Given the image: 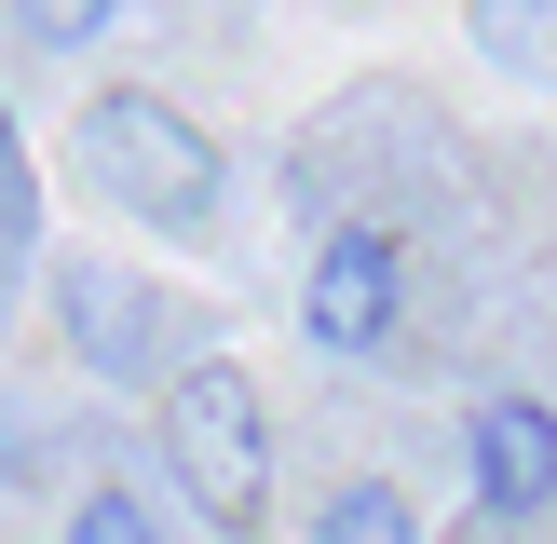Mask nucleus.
Wrapping results in <instances>:
<instances>
[{"mask_svg":"<svg viewBox=\"0 0 557 544\" xmlns=\"http://www.w3.org/2000/svg\"><path fill=\"white\" fill-rule=\"evenodd\" d=\"M69 163H82V190H96V205L136 218V232L205 245L218 218H232V150H218V136L190 123L163 82H96V96H82V123H69Z\"/></svg>","mask_w":557,"mask_h":544,"instance_id":"obj_1","label":"nucleus"},{"mask_svg":"<svg viewBox=\"0 0 557 544\" xmlns=\"http://www.w3.org/2000/svg\"><path fill=\"white\" fill-rule=\"evenodd\" d=\"M150 435H163V477H177V504L205 517L218 544H245V531L272 517V408H259V381H245L232 354H190V368L163 381Z\"/></svg>","mask_w":557,"mask_h":544,"instance_id":"obj_2","label":"nucleus"},{"mask_svg":"<svg viewBox=\"0 0 557 544\" xmlns=\"http://www.w3.org/2000/svg\"><path fill=\"white\" fill-rule=\"evenodd\" d=\"M299 341L341 354V368H368V354L408 341V245L381 232V218L313 232V259H299Z\"/></svg>","mask_w":557,"mask_h":544,"instance_id":"obj_3","label":"nucleus"},{"mask_svg":"<svg viewBox=\"0 0 557 544\" xmlns=\"http://www.w3.org/2000/svg\"><path fill=\"white\" fill-rule=\"evenodd\" d=\"M177 313H190V299H163L150 272L54 259V326H69V354H82L96 381H150V395H163V381L190 368V326H177Z\"/></svg>","mask_w":557,"mask_h":544,"instance_id":"obj_4","label":"nucleus"},{"mask_svg":"<svg viewBox=\"0 0 557 544\" xmlns=\"http://www.w3.org/2000/svg\"><path fill=\"white\" fill-rule=\"evenodd\" d=\"M462 477L490 517H557V408L544 395H476L462 422Z\"/></svg>","mask_w":557,"mask_h":544,"instance_id":"obj_5","label":"nucleus"},{"mask_svg":"<svg viewBox=\"0 0 557 544\" xmlns=\"http://www.w3.org/2000/svg\"><path fill=\"white\" fill-rule=\"evenodd\" d=\"M313 544H422V504H408L395 477H341L313 504Z\"/></svg>","mask_w":557,"mask_h":544,"instance_id":"obj_6","label":"nucleus"},{"mask_svg":"<svg viewBox=\"0 0 557 544\" xmlns=\"http://www.w3.org/2000/svg\"><path fill=\"white\" fill-rule=\"evenodd\" d=\"M54 544H163V517H150V490H136V477H82L69 517H54Z\"/></svg>","mask_w":557,"mask_h":544,"instance_id":"obj_7","label":"nucleus"},{"mask_svg":"<svg viewBox=\"0 0 557 544\" xmlns=\"http://www.w3.org/2000/svg\"><path fill=\"white\" fill-rule=\"evenodd\" d=\"M462 41H476L490 69H517V82H557V14H504V0H490V14H462Z\"/></svg>","mask_w":557,"mask_h":544,"instance_id":"obj_8","label":"nucleus"},{"mask_svg":"<svg viewBox=\"0 0 557 544\" xmlns=\"http://www.w3.org/2000/svg\"><path fill=\"white\" fill-rule=\"evenodd\" d=\"M0 27H14L27 54H82V41H109L123 14H109V0H69V14H0Z\"/></svg>","mask_w":557,"mask_h":544,"instance_id":"obj_9","label":"nucleus"},{"mask_svg":"<svg viewBox=\"0 0 557 544\" xmlns=\"http://www.w3.org/2000/svg\"><path fill=\"white\" fill-rule=\"evenodd\" d=\"M0 232L27 245V150H14V109H0Z\"/></svg>","mask_w":557,"mask_h":544,"instance_id":"obj_10","label":"nucleus"},{"mask_svg":"<svg viewBox=\"0 0 557 544\" xmlns=\"http://www.w3.org/2000/svg\"><path fill=\"white\" fill-rule=\"evenodd\" d=\"M14 259H27V245H14V232H0V299H14Z\"/></svg>","mask_w":557,"mask_h":544,"instance_id":"obj_11","label":"nucleus"}]
</instances>
